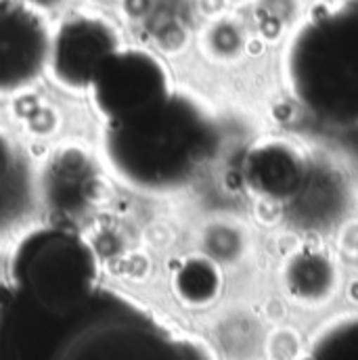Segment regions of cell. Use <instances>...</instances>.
I'll list each match as a JSON object with an SVG mask.
<instances>
[{
    "label": "cell",
    "mask_w": 358,
    "mask_h": 360,
    "mask_svg": "<svg viewBox=\"0 0 358 360\" xmlns=\"http://www.w3.org/2000/svg\"><path fill=\"white\" fill-rule=\"evenodd\" d=\"M220 130L205 103L172 92L155 109L109 124L105 151L128 184L166 193L195 179L218 153Z\"/></svg>",
    "instance_id": "6da1fadb"
},
{
    "label": "cell",
    "mask_w": 358,
    "mask_h": 360,
    "mask_svg": "<svg viewBox=\"0 0 358 360\" xmlns=\"http://www.w3.org/2000/svg\"><path fill=\"white\" fill-rule=\"evenodd\" d=\"M285 76L295 101L331 126H358V0L306 21L291 38Z\"/></svg>",
    "instance_id": "7a4b0ae2"
},
{
    "label": "cell",
    "mask_w": 358,
    "mask_h": 360,
    "mask_svg": "<svg viewBox=\"0 0 358 360\" xmlns=\"http://www.w3.org/2000/svg\"><path fill=\"white\" fill-rule=\"evenodd\" d=\"M15 274L21 293L51 310H65L92 293L94 258L72 233L38 231L19 245Z\"/></svg>",
    "instance_id": "3957f363"
},
{
    "label": "cell",
    "mask_w": 358,
    "mask_h": 360,
    "mask_svg": "<svg viewBox=\"0 0 358 360\" xmlns=\"http://www.w3.org/2000/svg\"><path fill=\"white\" fill-rule=\"evenodd\" d=\"M96 107L111 122L134 120L162 105L174 90L170 89L164 65L143 51H113L92 76Z\"/></svg>",
    "instance_id": "277c9868"
},
{
    "label": "cell",
    "mask_w": 358,
    "mask_h": 360,
    "mask_svg": "<svg viewBox=\"0 0 358 360\" xmlns=\"http://www.w3.org/2000/svg\"><path fill=\"white\" fill-rule=\"evenodd\" d=\"M51 59L44 23L25 6L0 2V92L34 82Z\"/></svg>",
    "instance_id": "5b68a950"
},
{
    "label": "cell",
    "mask_w": 358,
    "mask_h": 360,
    "mask_svg": "<svg viewBox=\"0 0 358 360\" xmlns=\"http://www.w3.org/2000/svg\"><path fill=\"white\" fill-rule=\"evenodd\" d=\"M117 51L113 30L98 19L68 21L51 42V65L57 80L72 89L90 86L101 61Z\"/></svg>",
    "instance_id": "8992f818"
},
{
    "label": "cell",
    "mask_w": 358,
    "mask_h": 360,
    "mask_svg": "<svg viewBox=\"0 0 358 360\" xmlns=\"http://www.w3.org/2000/svg\"><path fill=\"white\" fill-rule=\"evenodd\" d=\"M308 170L310 160L283 141L256 145L243 162V179L252 193L283 205L300 193Z\"/></svg>",
    "instance_id": "52a82bcc"
},
{
    "label": "cell",
    "mask_w": 358,
    "mask_h": 360,
    "mask_svg": "<svg viewBox=\"0 0 358 360\" xmlns=\"http://www.w3.org/2000/svg\"><path fill=\"white\" fill-rule=\"evenodd\" d=\"M350 207V184L346 176L327 164H312L300 193L285 205L293 224L308 231H323L335 224Z\"/></svg>",
    "instance_id": "ba28073f"
},
{
    "label": "cell",
    "mask_w": 358,
    "mask_h": 360,
    "mask_svg": "<svg viewBox=\"0 0 358 360\" xmlns=\"http://www.w3.org/2000/svg\"><path fill=\"white\" fill-rule=\"evenodd\" d=\"M338 269L321 252L295 254L287 269L285 281L289 293L304 304H323L338 289Z\"/></svg>",
    "instance_id": "9c48e42d"
},
{
    "label": "cell",
    "mask_w": 358,
    "mask_h": 360,
    "mask_svg": "<svg viewBox=\"0 0 358 360\" xmlns=\"http://www.w3.org/2000/svg\"><path fill=\"white\" fill-rule=\"evenodd\" d=\"M92 168L89 160L78 151L61 153L46 176V195L59 210H80L92 197Z\"/></svg>",
    "instance_id": "30bf717a"
},
{
    "label": "cell",
    "mask_w": 358,
    "mask_h": 360,
    "mask_svg": "<svg viewBox=\"0 0 358 360\" xmlns=\"http://www.w3.org/2000/svg\"><path fill=\"white\" fill-rule=\"evenodd\" d=\"M30 172L15 147L0 134V229L17 222L30 207Z\"/></svg>",
    "instance_id": "8fae6325"
},
{
    "label": "cell",
    "mask_w": 358,
    "mask_h": 360,
    "mask_svg": "<svg viewBox=\"0 0 358 360\" xmlns=\"http://www.w3.org/2000/svg\"><path fill=\"white\" fill-rule=\"evenodd\" d=\"M177 291L184 302L193 306L210 304L220 291V272L216 264L205 258L186 262L177 274Z\"/></svg>",
    "instance_id": "7c38bea8"
},
{
    "label": "cell",
    "mask_w": 358,
    "mask_h": 360,
    "mask_svg": "<svg viewBox=\"0 0 358 360\" xmlns=\"http://www.w3.org/2000/svg\"><path fill=\"white\" fill-rule=\"evenodd\" d=\"M310 360H358V314L323 329L314 340Z\"/></svg>",
    "instance_id": "4fadbf2b"
},
{
    "label": "cell",
    "mask_w": 358,
    "mask_h": 360,
    "mask_svg": "<svg viewBox=\"0 0 358 360\" xmlns=\"http://www.w3.org/2000/svg\"><path fill=\"white\" fill-rule=\"evenodd\" d=\"M243 30H239L233 21H220L212 30L210 51L216 59H235L243 51Z\"/></svg>",
    "instance_id": "5bb4252c"
}]
</instances>
